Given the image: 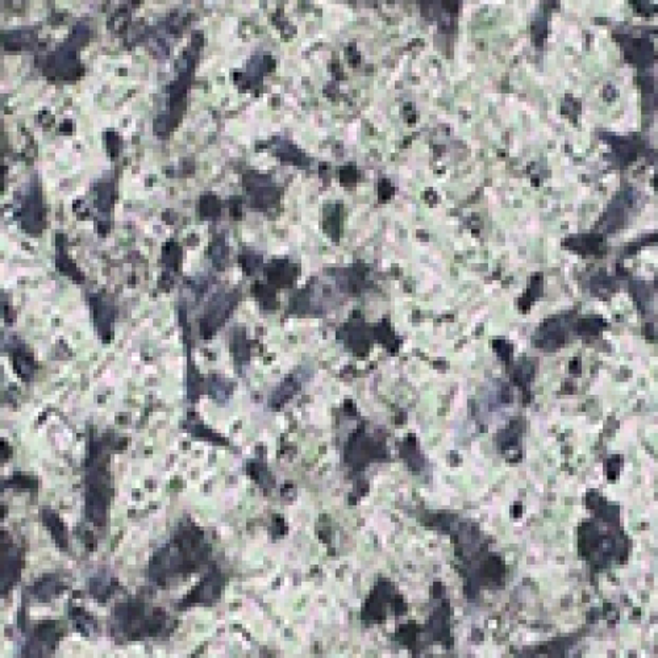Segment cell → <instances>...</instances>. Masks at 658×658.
Wrapping results in <instances>:
<instances>
[{"label":"cell","instance_id":"obj_1","mask_svg":"<svg viewBox=\"0 0 658 658\" xmlns=\"http://www.w3.org/2000/svg\"><path fill=\"white\" fill-rule=\"evenodd\" d=\"M3 549L4 550L1 552V590L3 588L7 590L9 585L15 583L16 580L20 557H19L18 550L15 549V546L4 544Z\"/></svg>","mask_w":658,"mask_h":658}]
</instances>
